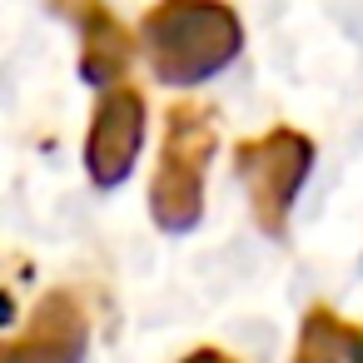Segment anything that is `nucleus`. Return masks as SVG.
<instances>
[{"instance_id": "f257e3e1", "label": "nucleus", "mask_w": 363, "mask_h": 363, "mask_svg": "<svg viewBox=\"0 0 363 363\" xmlns=\"http://www.w3.org/2000/svg\"><path fill=\"white\" fill-rule=\"evenodd\" d=\"M140 45L160 85L189 90L234 65L244 50V26L224 0H160L140 21Z\"/></svg>"}, {"instance_id": "f03ea898", "label": "nucleus", "mask_w": 363, "mask_h": 363, "mask_svg": "<svg viewBox=\"0 0 363 363\" xmlns=\"http://www.w3.org/2000/svg\"><path fill=\"white\" fill-rule=\"evenodd\" d=\"M214 145H219V130L204 100H179L164 110L160 164L150 184V214L164 234H189L204 219V174H209Z\"/></svg>"}, {"instance_id": "7ed1b4c3", "label": "nucleus", "mask_w": 363, "mask_h": 363, "mask_svg": "<svg viewBox=\"0 0 363 363\" xmlns=\"http://www.w3.org/2000/svg\"><path fill=\"white\" fill-rule=\"evenodd\" d=\"M313 155H318L313 140L294 125H274V130L234 145V174L249 194L254 224L269 239L289 234V214H294V199H298L303 179L313 174Z\"/></svg>"}, {"instance_id": "20e7f679", "label": "nucleus", "mask_w": 363, "mask_h": 363, "mask_svg": "<svg viewBox=\"0 0 363 363\" xmlns=\"http://www.w3.org/2000/svg\"><path fill=\"white\" fill-rule=\"evenodd\" d=\"M145 125H150V110L135 85H110L100 95L90 115V135H85V169L95 189H115L130 179L145 145Z\"/></svg>"}, {"instance_id": "39448f33", "label": "nucleus", "mask_w": 363, "mask_h": 363, "mask_svg": "<svg viewBox=\"0 0 363 363\" xmlns=\"http://www.w3.org/2000/svg\"><path fill=\"white\" fill-rule=\"evenodd\" d=\"M90 313L70 289H50L16 338H0V363H85Z\"/></svg>"}, {"instance_id": "423d86ee", "label": "nucleus", "mask_w": 363, "mask_h": 363, "mask_svg": "<svg viewBox=\"0 0 363 363\" xmlns=\"http://www.w3.org/2000/svg\"><path fill=\"white\" fill-rule=\"evenodd\" d=\"M50 6L80 26V80L95 90L125 85L130 60H135V40L105 0H50Z\"/></svg>"}, {"instance_id": "0eeeda50", "label": "nucleus", "mask_w": 363, "mask_h": 363, "mask_svg": "<svg viewBox=\"0 0 363 363\" xmlns=\"http://www.w3.org/2000/svg\"><path fill=\"white\" fill-rule=\"evenodd\" d=\"M294 363H363V328L338 318L328 303H313L298 323Z\"/></svg>"}, {"instance_id": "6e6552de", "label": "nucleus", "mask_w": 363, "mask_h": 363, "mask_svg": "<svg viewBox=\"0 0 363 363\" xmlns=\"http://www.w3.org/2000/svg\"><path fill=\"white\" fill-rule=\"evenodd\" d=\"M179 363H239V358H229V353H219V348H194V353H184Z\"/></svg>"}]
</instances>
